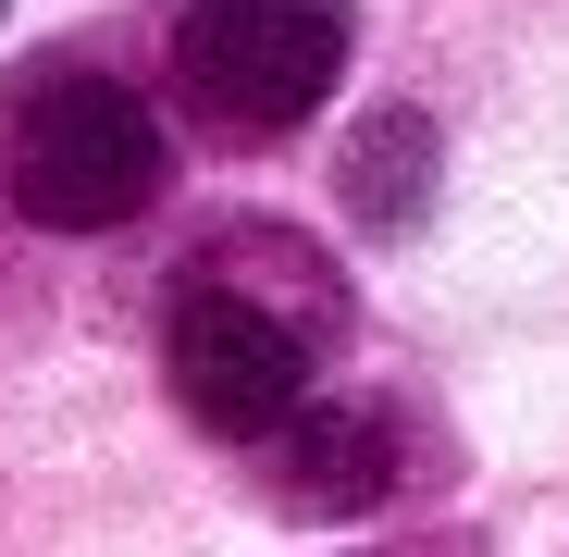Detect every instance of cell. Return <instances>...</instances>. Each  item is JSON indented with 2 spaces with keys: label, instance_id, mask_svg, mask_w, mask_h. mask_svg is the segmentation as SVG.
<instances>
[{
  "label": "cell",
  "instance_id": "cell-1",
  "mask_svg": "<svg viewBox=\"0 0 569 557\" xmlns=\"http://www.w3.org/2000/svg\"><path fill=\"white\" fill-rule=\"evenodd\" d=\"M347 286L310 236L284 223H236L211 248H186V272L161 286V371L199 434L223 446H272L322 397V359H335Z\"/></svg>",
  "mask_w": 569,
  "mask_h": 557
},
{
  "label": "cell",
  "instance_id": "cell-2",
  "mask_svg": "<svg viewBox=\"0 0 569 557\" xmlns=\"http://www.w3.org/2000/svg\"><path fill=\"white\" fill-rule=\"evenodd\" d=\"M173 137L161 100L124 87L87 50H38L26 74H0V211H26L38 236H112L161 211Z\"/></svg>",
  "mask_w": 569,
  "mask_h": 557
},
{
  "label": "cell",
  "instance_id": "cell-3",
  "mask_svg": "<svg viewBox=\"0 0 569 557\" xmlns=\"http://www.w3.org/2000/svg\"><path fill=\"white\" fill-rule=\"evenodd\" d=\"M173 100L199 112V137L223 149H272L298 137L335 74H347V0H186L161 38Z\"/></svg>",
  "mask_w": 569,
  "mask_h": 557
},
{
  "label": "cell",
  "instance_id": "cell-4",
  "mask_svg": "<svg viewBox=\"0 0 569 557\" xmlns=\"http://www.w3.org/2000/svg\"><path fill=\"white\" fill-rule=\"evenodd\" d=\"M433 471L409 397H371V385H322L298 421L260 446V484L284 520H359V508H397Z\"/></svg>",
  "mask_w": 569,
  "mask_h": 557
},
{
  "label": "cell",
  "instance_id": "cell-5",
  "mask_svg": "<svg viewBox=\"0 0 569 557\" xmlns=\"http://www.w3.org/2000/svg\"><path fill=\"white\" fill-rule=\"evenodd\" d=\"M335 186H347V211H371L385 236H409V223L433 211V112H421V100L359 112V137H347Z\"/></svg>",
  "mask_w": 569,
  "mask_h": 557
}]
</instances>
